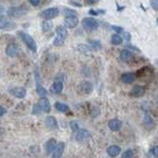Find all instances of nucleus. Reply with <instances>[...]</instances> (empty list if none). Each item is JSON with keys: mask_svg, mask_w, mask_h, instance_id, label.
<instances>
[{"mask_svg": "<svg viewBox=\"0 0 158 158\" xmlns=\"http://www.w3.org/2000/svg\"><path fill=\"white\" fill-rule=\"evenodd\" d=\"M56 37L53 41V44L54 46H61L67 37V30L63 26H58L56 27Z\"/></svg>", "mask_w": 158, "mask_h": 158, "instance_id": "1", "label": "nucleus"}, {"mask_svg": "<svg viewBox=\"0 0 158 158\" xmlns=\"http://www.w3.org/2000/svg\"><path fill=\"white\" fill-rule=\"evenodd\" d=\"M19 36L20 38L22 39V41L25 43V44L31 49L32 52H37V44L36 42H35V40L30 36V35H28L27 33H25V32H21L20 31L19 32Z\"/></svg>", "mask_w": 158, "mask_h": 158, "instance_id": "2", "label": "nucleus"}, {"mask_svg": "<svg viewBox=\"0 0 158 158\" xmlns=\"http://www.w3.org/2000/svg\"><path fill=\"white\" fill-rule=\"evenodd\" d=\"M82 26H83L84 30H86L87 32H92V31H95V30L98 29L99 23L97 20H95L94 18L87 17L82 20Z\"/></svg>", "mask_w": 158, "mask_h": 158, "instance_id": "3", "label": "nucleus"}, {"mask_svg": "<svg viewBox=\"0 0 158 158\" xmlns=\"http://www.w3.org/2000/svg\"><path fill=\"white\" fill-rule=\"evenodd\" d=\"M59 14V10L56 7H52V8H48L42 11L40 13V16L44 18L46 20H49V19H52L54 17H56L57 15Z\"/></svg>", "mask_w": 158, "mask_h": 158, "instance_id": "4", "label": "nucleus"}, {"mask_svg": "<svg viewBox=\"0 0 158 158\" xmlns=\"http://www.w3.org/2000/svg\"><path fill=\"white\" fill-rule=\"evenodd\" d=\"M7 13L9 16H11V17L20 18L27 13V10H24L23 8H20V7H11L7 11Z\"/></svg>", "mask_w": 158, "mask_h": 158, "instance_id": "5", "label": "nucleus"}, {"mask_svg": "<svg viewBox=\"0 0 158 158\" xmlns=\"http://www.w3.org/2000/svg\"><path fill=\"white\" fill-rule=\"evenodd\" d=\"M5 52H6L7 56L14 57L19 53V47L16 44H7L6 49H5Z\"/></svg>", "mask_w": 158, "mask_h": 158, "instance_id": "6", "label": "nucleus"}, {"mask_svg": "<svg viewBox=\"0 0 158 158\" xmlns=\"http://www.w3.org/2000/svg\"><path fill=\"white\" fill-rule=\"evenodd\" d=\"M10 93H11L14 97L22 99V98H24L25 96H26L27 91H26V89L23 88V87H15V88H13V89L10 90Z\"/></svg>", "mask_w": 158, "mask_h": 158, "instance_id": "7", "label": "nucleus"}, {"mask_svg": "<svg viewBox=\"0 0 158 158\" xmlns=\"http://www.w3.org/2000/svg\"><path fill=\"white\" fill-rule=\"evenodd\" d=\"M78 25V19L76 16H70V17H66L65 20H64V28H75Z\"/></svg>", "mask_w": 158, "mask_h": 158, "instance_id": "8", "label": "nucleus"}, {"mask_svg": "<svg viewBox=\"0 0 158 158\" xmlns=\"http://www.w3.org/2000/svg\"><path fill=\"white\" fill-rule=\"evenodd\" d=\"M38 105L41 107V109H42V111L43 112H47V113H48V112H51V109H52V107H51V103H49V101L48 100L47 98H42V99H40V101H39V104Z\"/></svg>", "mask_w": 158, "mask_h": 158, "instance_id": "9", "label": "nucleus"}, {"mask_svg": "<svg viewBox=\"0 0 158 158\" xmlns=\"http://www.w3.org/2000/svg\"><path fill=\"white\" fill-rule=\"evenodd\" d=\"M108 126L110 127V130L113 131H118L121 130L122 127V122L118 118H113L108 123Z\"/></svg>", "mask_w": 158, "mask_h": 158, "instance_id": "10", "label": "nucleus"}, {"mask_svg": "<svg viewBox=\"0 0 158 158\" xmlns=\"http://www.w3.org/2000/svg\"><path fill=\"white\" fill-rule=\"evenodd\" d=\"M89 137H90V132L86 130H78L76 135H75V138L77 141H83Z\"/></svg>", "mask_w": 158, "mask_h": 158, "instance_id": "11", "label": "nucleus"}, {"mask_svg": "<svg viewBox=\"0 0 158 158\" xmlns=\"http://www.w3.org/2000/svg\"><path fill=\"white\" fill-rule=\"evenodd\" d=\"M64 143L63 142H58L56 148L53 149V158H60L62 153H63V150H64Z\"/></svg>", "mask_w": 158, "mask_h": 158, "instance_id": "12", "label": "nucleus"}, {"mask_svg": "<svg viewBox=\"0 0 158 158\" xmlns=\"http://www.w3.org/2000/svg\"><path fill=\"white\" fill-rule=\"evenodd\" d=\"M121 79H122V81L123 83H126V84H131L133 81L135 80V74H133V73L127 72V73H123V75L121 76Z\"/></svg>", "mask_w": 158, "mask_h": 158, "instance_id": "13", "label": "nucleus"}, {"mask_svg": "<svg viewBox=\"0 0 158 158\" xmlns=\"http://www.w3.org/2000/svg\"><path fill=\"white\" fill-rule=\"evenodd\" d=\"M107 153L109 156L111 157H116L121 153V147L118 145H112L110 147H108L107 149Z\"/></svg>", "mask_w": 158, "mask_h": 158, "instance_id": "14", "label": "nucleus"}, {"mask_svg": "<svg viewBox=\"0 0 158 158\" xmlns=\"http://www.w3.org/2000/svg\"><path fill=\"white\" fill-rule=\"evenodd\" d=\"M44 123H46L47 127H51V128H53V130H54V128L58 127L57 121L53 117H52V116H48V117H47L46 118H44Z\"/></svg>", "mask_w": 158, "mask_h": 158, "instance_id": "15", "label": "nucleus"}, {"mask_svg": "<svg viewBox=\"0 0 158 158\" xmlns=\"http://www.w3.org/2000/svg\"><path fill=\"white\" fill-rule=\"evenodd\" d=\"M56 140L54 138H51L47 141V144H46V150H47V154H51V153L53 151V149L56 148Z\"/></svg>", "mask_w": 158, "mask_h": 158, "instance_id": "16", "label": "nucleus"}, {"mask_svg": "<svg viewBox=\"0 0 158 158\" xmlns=\"http://www.w3.org/2000/svg\"><path fill=\"white\" fill-rule=\"evenodd\" d=\"M131 94L132 96H135V97H141L144 95V88L139 85H136L131 89Z\"/></svg>", "mask_w": 158, "mask_h": 158, "instance_id": "17", "label": "nucleus"}, {"mask_svg": "<svg viewBox=\"0 0 158 158\" xmlns=\"http://www.w3.org/2000/svg\"><path fill=\"white\" fill-rule=\"evenodd\" d=\"M80 89L84 94H89L93 90V85L89 81H84L80 84Z\"/></svg>", "mask_w": 158, "mask_h": 158, "instance_id": "18", "label": "nucleus"}, {"mask_svg": "<svg viewBox=\"0 0 158 158\" xmlns=\"http://www.w3.org/2000/svg\"><path fill=\"white\" fill-rule=\"evenodd\" d=\"M120 57L123 61L125 62H127L131 60V58L132 57V53L128 51V49H123V51L121 52V54H120Z\"/></svg>", "mask_w": 158, "mask_h": 158, "instance_id": "19", "label": "nucleus"}, {"mask_svg": "<svg viewBox=\"0 0 158 158\" xmlns=\"http://www.w3.org/2000/svg\"><path fill=\"white\" fill-rule=\"evenodd\" d=\"M62 89H63V84H62V82H60V81H56V82L52 84V92L54 93V94H59V93H61Z\"/></svg>", "mask_w": 158, "mask_h": 158, "instance_id": "20", "label": "nucleus"}, {"mask_svg": "<svg viewBox=\"0 0 158 158\" xmlns=\"http://www.w3.org/2000/svg\"><path fill=\"white\" fill-rule=\"evenodd\" d=\"M54 107H56V109L57 111L61 112V113H66L69 111L68 106L65 105V104H63V103H60V102H56V104H54Z\"/></svg>", "mask_w": 158, "mask_h": 158, "instance_id": "21", "label": "nucleus"}, {"mask_svg": "<svg viewBox=\"0 0 158 158\" xmlns=\"http://www.w3.org/2000/svg\"><path fill=\"white\" fill-rule=\"evenodd\" d=\"M36 91L38 93L39 96H41L42 98H46V96L48 95V91L44 89L42 85H40L39 83H37V87H36Z\"/></svg>", "mask_w": 158, "mask_h": 158, "instance_id": "22", "label": "nucleus"}, {"mask_svg": "<svg viewBox=\"0 0 158 158\" xmlns=\"http://www.w3.org/2000/svg\"><path fill=\"white\" fill-rule=\"evenodd\" d=\"M42 29L44 33L49 32L52 29V23L49 21V20H44L42 24Z\"/></svg>", "mask_w": 158, "mask_h": 158, "instance_id": "23", "label": "nucleus"}, {"mask_svg": "<svg viewBox=\"0 0 158 158\" xmlns=\"http://www.w3.org/2000/svg\"><path fill=\"white\" fill-rule=\"evenodd\" d=\"M78 49L81 52H83V53H90L91 52H92V49H91V48L89 47V46H87V44H78Z\"/></svg>", "mask_w": 158, "mask_h": 158, "instance_id": "24", "label": "nucleus"}, {"mask_svg": "<svg viewBox=\"0 0 158 158\" xmlns=\"http://www.w3.org/2000/svg\"><path fill=\"white\" fill-rule=\"evenodd\" d=\"M9 19L5 16H1L0 17V29H5L9 26Z\"/></svg>", "mask_w": 158, "mask_h": 158, "instance_id": "25", "label": "nucleus"}, {"mask_svg": "<svg viewBox=\"0 0 158 158\" xmlns=\"http://www.w3.org/2000/svg\"><path fill=\"white\" fill-rule=\"evenodd\" d=\"M111 42L113 44L118 46V44H121L123 43V38L121 36H118V35H113L112 39H111Z\"/></svg>", "mask_w": 158, "mask_h": 158, "instance_id": "26", "label": "nucleus"}, {"mask_svg": "<svg viewBox=\"0 0 158 158\" xmlns=\"http://www.w3.org/2000/svg\"><path fill=\"white\" fill-rule=\"evenodd\" d=\"M62 14L64 15V16H66V17H70V16H74V15L76 14V11H75V10H73V9L63 8Z\"/></svg>", "mask_w": 158, "mask_h": 158, "instance_id": "27", "label": "nucleus"}, {"mask_svg": "<svg viewBox=\"0 0 158 158\" xmlns=\"http://www.w3.org/2000/svg\"><path fill=\"white\" fill-rule=\"evenodd\" d=\"M89 44H90V48L91 49H100L101 48V43L99 41H93V40H89Z\"/></svg>", "mask_w": 158, "mask_h": 158, "instance_id": "28", "label": "nucleus"}, {"mask_svg": "<svg viewBox=\"0 0 158 158\" xmlns=\"http://www.w3.org/2000/svg\"><path fill=\"white\" fill-rule=\"evenodd\" d=\"M122 158H133V151L131 150V149L126 150L125 152L123 153Z\"/></svg>", "mask_w": 158, "mask_h": 158, "instance_id": "29", "label": "nucleus"}, {"mask_svg": "<svg viewBox=\"0 0 158 158\" xmlns=\"http://www.w3.org/2000/svg\"><path fill=\"white\" fill-rule=\"evenodd\" d=\"M69 126H70L71 131H77L79 130V126H78L77 122H71L70 123H69Z\"/></svg>", "mask_w": 158, "mask_h": 158, "instance_id": "30", "label": "nucleus"}, {"mask_svg": "<svg viewBox=\"0 0 158 158\" xmlns=\"http://www.w3.org/2000/svg\"><path fill=\"white\" fill-rule=\"evenodd\" d=\"M99 114H100V110H99V108H97V107L92 108V110H91V117L95 118V117H97L99 115Z\"/></svg>", "mask_w": 158, "mask_h": 158, "instance_id": "31", "label": "nucleus"}, {"mask_svg": "<svg viewBox=\"0 0 158 158\" xmlns=\"http://www.w3.org/2000/svg\"><path fill=\"white\" fill-rule=\"evenodd\" d=\"M43 111L41 107H40L38 104H36V105H34V109H33V114H36V115H39V114H41Z\"/></svg>", "mask_w": 158, "mask_h": 158, "instance_id": "32", "label": "nucleus"}, {"mask_svg": "<svg viewBox=\"0 0 158 158\" xmlns=\"http://www.w3.org/2000/svg\"><path fill=\"white\" fill-rule=\"evenodd\" d=\"M103 13H105V11H104V10H98V11H96V10H90V11H89V14H90V15H94V16H97V15L103 14Z\"/></svg>", "mask_w": 158, "mask_h": 158, "instance_id": "33", "label": "nucleus"}, {"mask_svg": "<svg viewBox=\"0 0 158 158\" xmlns=\"http://www.w3.org/2000/svg\"><path fill=\"white\" fill-rule=\"evenodd\" d=\"M112 29L115 30V31L118 34H122L123 32V29L122 27H118V26H112Z\"/></svg>", "mask_w": 158, "mask_h": 158, "instance_id": "34", "label": "nucleus"}, {"mask_svg": "<svg viewBox=\"0 0 158 158\" xmlns=\"http://www.w3.org/2000/svg\"><path fill=\"white\" fill-rule=\"evenodd\" d=\"M122 34H123V38H125V39L127 40V41H130V40H131V35H130V34H128L127 32H125V31H123Z\"/></svg>", "mask_w": 158, "mask_h": 158, "instance_id": "35", "label": "nucleus"}, {"mask_svg": "<svg viewBox=\"0 0 158 158\" xmlns=\"http://www.w3.org/2000/svg\"><path fill=\"white\" fill-rule=\"evenodd\" d=\"M151 152L153 153V155H154V157H157L158 156V147L157 146H154L152 148Z\"/></svg>", "mask_w": 158, "mask_h": 158, "instance_id": "36", "label": "nucleus"}, {"mask_svg": "<svg viewBox=\"0 0 158 158\" xmlns=\"http://www.w3.org/2000/svg\"><path fill=\"white\" fill-rule=\"evenodd\" d=\"M150 4L153 6V8H154L155 10H157L158 9V1L157 0H154V1H151L150 2Z\"/></svg>", "mask_w": 158, "mask_h": 158, "instance_id": "37", "label": "nucleus"}, {"mask_svg": "<svg viewBox=\"0 0 158 158\" xmlns=\"http://www.w3.org/2000/svg\"><path fill=\"white\" fill-rule=\"evenodd\" d=\"M30 3L34 5V6H37V5L40 4V0H30Z\"/></svg>", "mask_w": 158, "mask_h": 158, "instance_id": "38", "label": "nucleus"}, {"mask_svg": "<svg viewBox=\"0 0 158 158\" xmlns=\"http://www.w3.org/2000/svg\"><path fill=\"white\" fill-rule=\"evenodd\" d=\"M4 12H5V8H4V7L2 6V5H0V17H1V16H3Z\"/></svg>", "mask_w": 158, "mask_h": 158, "instance_id": "39", "label": "nucleus"}, {"mask_svg": "<svg viewBox=\"0 0 158 158\" xmlns=\"http://www.w3.org/2000/svg\"><path fill=\"white\" fill-rule=\"evenodd\" d=\"M5 113H6V110L3 107H0V117H2Z\"/></svg>", "mask_w": 158, "mask_h": 158, "instance_id": "40", "label": "nucleus"}, {"mask_svg": "<svg viewBox=\"0 0 158 158\" xmlns=\"http://www.w3.org/2000/svg\"><path fill=\"white\" fill-rule=\"evenodd\" d=\"M69 3L72 4V5H75V6H77V7H81V6H82V4H80V3H77V2H74V1H70Z\"/></svg>", "mask_w": 158, "mask_h": 158, "instance_id": "41", "label": "nucleus"}, {"mask_svg": "<svg viewBox=\"0 0 158 158\" xmlns=\"http://www.w3.org/2000/svg\"><path fill=\"white\" fill-rule=\"evenodd\" d=\"M126 48H131V49H135V51H136V52H139V49L136 48L135 47H131V46H126Z\"/></svg>", "mask_w": 158, "mask_h": 158, "instance_id": "42", "label": "nucleus"}, {"mask_svg": "<svg viewBox=\"0 0 158 158\" xmlns=\"http://www.w3.org/2000/svg\"><path fill=\"white\" fill-rule=\"evenodd\" d=\"M86 3L87 4H94V3H95V1H86Z\"/></svg>", "mask_w": 158, "mask_h": 158, "instance_id": "43", "label": "nucleus"}]
</instances>
